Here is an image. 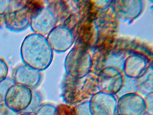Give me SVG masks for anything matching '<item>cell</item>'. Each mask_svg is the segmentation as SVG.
<instances>
[{"label":"cell","instance_id":"cell-21","mask_svg":"<svg viewBox=\"0 0 153 115\" xmlns=\"http://www.w3.org/2000/svg\"><path fill=\"white\" fill-rule=\"evenodd\" d=\"M146 107V115H153V93L144 97Z\"/></svg>","mask_w":153,"mask_h":115},{"label":"cell","instance_id":"cell-6","mask_svg":"<svg viewBox=\"0 0 153 115\" xmlns=\"http://www.w3.org/2000/svg\"><path fill=\"white\" fill-rule=\"evenodd\" d=\"M57 15L51 8L39 7L32 13L30 27L33 33L46 37L57 26Z\"/></svg>","mask_w":153,"mask_h":115},{"label":"cell","instance_id":"cell-2","mask_svg":"<svg viewBox=\"0 0 153 115\" xmlns=\"http://www.w3.org/2000/svg\"><path fill=\"white\" fill-rule=\"evenodd\" d=\"M99 91L97 75L89 73L82 78L68 76L63 84L62 96L66 103L75 106L89 100Z\"/></svg>","mask_w":153,"mask_h":115},{"label":"cell","instance_id":"cell-8","mask_svg":"<svg viewBox=\"0 0 153 115\" xmlns=\"http://www.w3.org/2000/svg\"><path fill=\"white\" fill-rule=\"evenodd\" d=\"M46 37L53 52L59 54L70 49L75 40L74 32L64 25H57Z\"/></svg>","mask_w":153,"mask_h":115},{"label":"cell","instance_id":"cell-7","mask_svg":"<svg viewBox=\"0 0 153 115\" xmlns=\"http://www.w3.org/2000/svg\"><path fill=\"white\" fill-rule=\"evenodd\" d=\"M33 90L19 84L14 83L7 92L4 102L19 113L23 112L29 105Z\"/></svg>","mask_w":153,"mask_h":115},{"label":"cell","instance_id":"cell-5","mask_svg":"<svg viewBox=\"0 0 153 115\" xmlns=\"http://www.w3.org/2000/svg\"><path fill=\"white\" fill-rule=\"evenodd\" d=\"M97 76L99 90L113 95L119 93L125 82L122 70L114 66L104 67Z\"/></svg>","mask_w":153,"mask_h":115},{"label":"cell","instance_id":"cell-10","mask_svg":"<svg viewBox=\"0 0 153 115\" xmlns=\"http://www.w3.org/2000/svg\"><path fill=\"white\" fill-rule=\"evenodd\" d=\"M116 96L99 91L89 99L92 115H115L117 114Z\"/></svg>","mask_w":153,"mask_h":115},{"label":"cell","instance_id":"cell-1","mask_svg":"<svg viewBox=\"0 0 153 115\" xmlns=\"http://www.w3.org/2000/svg\"><path fill=\"white\" fill-rule=\"evenodd\" d=\"M53 53L46 37L33 32L25 37L20 48L24 64L40 72L51 65Z\"/></svg>","mask_w":153,"mask_h":115},{"label":"cell","instance_id":"cell-15","mask_svg":"<svg viewBox=\"0 0 153 115\" xmlns=\"http://www.w3.org/2000/svg\"><path fill=\"white\" fill-rule=\"evenodd\" d=\"M42 96L39 91L33 90V96L29 105L23 112L35 113L42 104Z\"/></svg>","mask_w":153,"mask_h":115},{"label":"cell","instance_id":"cell-11","mask_svg":"<svg viewBox=\"0 0 153 115\" xmlns=\"http://www.w3.org/2000/svg\"><path fill=\"white\" fill-rule=\"evenodd\" d=\"M152 66L146 55L133 53L124 60L122 70L125 77L136 80L144 74Z\"/></svg>","mask_w":153,"mask_h":115},{"label":"cell","instance_id":"cell-20","mask_svg":"<svg viewBox=\"0 0 153 115\" xmlns=\"http://www.w3.org/2000/svg\"><path fill=\"white\" fill-rule=\"evenodd\" d=\"M9 67L6 61L2 58L0 57V82L7 78Z\"/></svg>","mask_w":153,"mask_h":115},{"label":"cell","instance_id":"cell-16","mask_svg":"<svg viewBox=\"0 0 153 115\" xmlns=\"http://www.w3.org/2000/svg\"><path fill=\"white\" fill-rule=\"evenodd\" d=\"M55 115H77V114L75 106L63 103L56 107Z\"/></svg>","mask_w":153,"mask_h":115},{"label":"cell","instance_id":"cell-9","mask_svg":"<svg viewBox=\"0 0 153 115\" xmlns=\"http://www.w3.org/2000/svg\"><path fill=\"white\" fill-rule=\"evenodd\" d=\"M117 114L120 115H146L144 97L137 92L123 94L117 99Z\"/></svg>","mask_w":153,"mask_h":115},{"label":"cell","instance_id":"cell-18","mask_svg":"<svg viewBox=\"0 0 153 115\" xmlns=\"http://www.w3.org/2000/svg\"><path fill=\"white\" fill-rule=\"evenodd\" d=\"M14 83L13 79L9 78H7L4 81L0 82V103L4 102L7 92Z\"/></svg>","mask_w":153,"mask_h":115},{"label":"cell","instance_id":"cell-19","mask_svg":"<svg viewBox=\"0 0 153 115\" xmlns=\"http://www.w3.org/2000/svg\"><path fill=\"white\" fill-rule=\"evenodd\" d=\"M77 115H92L89 107V100L75 106Z\"/></svg>","mask_w":153,"mask_h":115},{"label":"cell","instance_id":"cell-12","mask_svg":"<svg viewBox=\"0 0 153 115\" xmlns=\"http://www.w3.org/2000/svg\"><path fill=\"white\" fill-rule=\"evenodd\" d=\"M42 72L23 64L14 70L13 79L15 83L22 84L32 90H35L41 83Z\"/></svg>","mask_w":153,"mask_h":115},{"label":"cell","instance_id":"cell-17","mask_svg":"<svg viewBox=\"0 0 153 115\" xmlns=\"http://www.w3.org/2000/svg\"><path fill=\"white\" fill-rule=\"evenodd\" d=\"M56 107L52 103L42 104L35 113L36 115H55Z\"/></svg>","mask_w":153,"mask_h":115},{"label":"cell","instance_id":"cell-22","mask_svg":"<svg viewBox=\"0 0 153 115\" xmlns=\"http://www.w3.org/2000/svg\"><path fill=\"white\" fill-rule=\"evenodd\" d=\"M19 113L7 106L4 102L0 103V115H18Z\"/></svg>","mask_w":153,"mask_h":115},{"label":"cell","instance_id":"cell-23","mask_svg":"<svg viewBox=\"0 0 153 115\" xmlns=\"http://www.w3.org/2000/svg\"><path fill=\"white\" fill-rule=\"evenodd\" d=\"M11 3L9 0H0V16H3L9 10Z\"/></svg>","mask_w":153,"mask_h":115},{"label":"cell","instance_id":"cell-13","mask_svg":"<svg viewBox=\"0 0 153 115\" xmlns=\"http://www.w3.org/2000/svg\"><path fill=\"white\" fill-rule=\"evenodd\" d=\"M144 1L140 0L114 1L113 8L117 17L125 21H132L142 13Z\"/></svg>","mask_w":153,"mask_h":115},{"label":"cell","instance_id":"cell-25","mask_svg":"<svg viewBox=\"0 0 153 115\" xmlns=\"http://www.w3.org/2000/svg\"><path fill=\"white\" fill-rule=\"evenodd\" d=\"M119 115V114H116V115Z\"/></svg>","mask_w":153,"mask_h":115},{"label":"cell","instance_id":"cell-14","mask_svg":"<svg viewBox=\"0 0 153 115\" xmlns=\"http://www.w3.org/2000/svg\"><path fill=\"white\" fill-rule=\"evenodd\" d=\"M152 66L139 78L135 80L137 92L143 97L153 93Z\"/></svg>","mask_w":153,"mask_h":115},{"label":"cell","instance_id":"cell-24","mask_svg":"<svg viewBox=\"0 0 153 115\" xmlns=\"http://www.w3.org/2000/svg\"><path fill=\"white\" fill-rule=\"evenodd\" d=\"M18 115H36L35 113H30V112H21L19 113Z\"/></svg>","mask_w":153,"mask_h":115},{"label":"cell","instance_id":"cell-4","mask_svg":"<svg viewBox=\"0 0 153 115\" xmlns=\"http://www.w3.org/2000/svg\"><path fill=\"white\" fill-rule=\"evenodd\" d=\"M35 10L26 4L18 6L10 5L5 13L4 23L6 28L14 32H21L30 27V20Z\"/></svg>","mask_w":153,"mask_h":115},{"label":"cell","instance_id":"cell-3","mask_svg":"<svg viewBox=\"0 0 153 115\" xmlns=\"http://www.w3.org/2000/svg\"><path fill=\"white\" fill-rule=\"evenodd\" d=\"M93 66L92 57L86 47L76 45L65 58L64 67L68 76L82 78L90 73Z\"/></svg>","mask_w":153,"mask_h":115}]
</instances>
